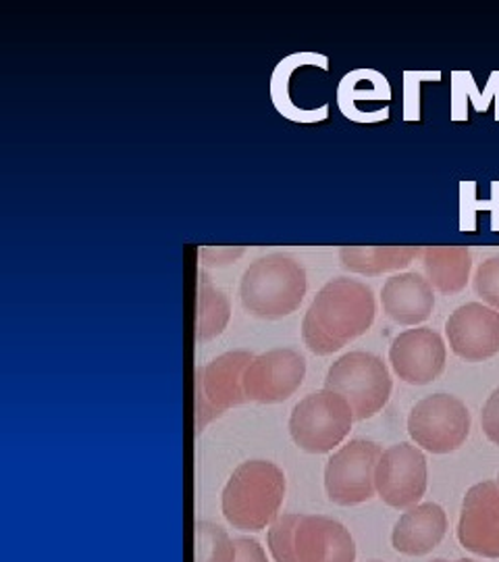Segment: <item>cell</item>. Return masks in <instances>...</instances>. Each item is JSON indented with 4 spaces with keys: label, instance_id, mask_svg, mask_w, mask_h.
Listing matches in <instances>:
<instances>
[{
    "label": "cell",
    "instance_id": "4fadbf2b",
    "mask_svg": "<svg viewBox=\"0 0 499 562\" xmlns=\"http://www.w3.org/2000/svg\"><path fill=\"white\" fill-rule=\"evenodd\" d=\"M458 540L466 550L485 559H499V485H473L462 503Z\"/></svg>",
    "mask_w": 499,
    "mask_h": 562
},
{
    "label": "cell",
    "instance_id": "52a82bcc",
    "mask_svg": "<svg viewBox=\"0 0 499 562\" xmlns=\"http://www.w3.org/2000/svg\"><path fill=\"white\" fill-rule=\"evenodd\" d=\"M254 355L248 350H231L196 369V431L234 406H240L246 398L243 373Z\"/></svg>",
    "mask_w": 499,
    "mask_h": 562
},
{
    "label": "cell",
    "instance_id": "ba28073f",
    "mask_svg": "<svg viewBox=\"0 0 499 562\" xmlns=\"http://www.w3.org/2000/svg\"><path fill=\"white\" fill-rule=\"evenodd\" d=\"M381 446L371 440H352L327 461L325 492L329 501L340 506L366 503L377 494L375 471L379 462Z\"/></svg>",
    "mask_w": 499,
    "mask_h": 562
},
{
    "label": "cell",
    "instance_id": "7402d4cb",
    "mask_svg": "<svg viewBox=\"0 0 499 562\" xmlns=\"http://www.w3.org/2000/svg\"><path fill=\"white\" fill-rule=\"evenodd\" d=\"M462 190V232H475L477 227V213L487 211L491 213V232H499V180L491 183V199L480 202L477 196V183L464 181Z\"/></svg>",
    "mask_w": 499,
    "mask_h": 562
},
{
    "label": "cell",
    "instance_id": "7a4b0ae2",
    "mask_svg": "<svg viewBox=\"0 0 499 562\" xmlns=\"http://www.w3.org/2000/svg\"><path fill=\"white\" fill-rule=\"evenodd\" d=\"M285 473L275 462L246 461L231 473L220 494L227 522L241 531H262L280 517Z\"/></svg>",
    "mask_w": 499,
    "mask_h": 562
},
{
    "label": "cell",
    "instance_id": "9a60e30c",
    "mask_svg": "<svg viewBox=\"0 0 499 562\" xmlns=\"http://www.w3.org/2000/svg\"><path fill=\"white\" fill-rule=\"evenodd\" d=\"M381 304L392 322L417 327L431 317L435 308V290L422 273L406 271L383 283Z\"/></svg>",
    "mask_w": 499,
    "mask_h": 562
},
{
    "label": "cell",
    "instance_id": "ac0fdd59",
    "mask_svg": "<svg viewBox=\"0 0 499 562\" xmlns=\"http://www.w3.org/2000/svg\"><path fill=\"white\" fill-rule=\"evenodd\" d=\"M420 261L424 278L441 294H458L468 285L473 255L466 246H427Z\"/></svg>",
    "mask_w": 499,
    "mask_h": 562
},
{
    "label": "cell",
    "instance_id": "44dd1931",
    "mask_svg": "<svg viewBox=\"0 0 499 562\" xmlns=\"http://www.w3.org/2000/svg\"><path fill=\"white\" fill-rule=\"evenodd\" d=\"M196 548L194 562H234L236 561V542L229 533L215 522L199 521L196 529Z\"/></svg>",
    "mask_w": 499,
    "mask_h": 562
},
{
    "label": "cell",
    "instance_id": "f546056e",
    "mask_svg": "<svg viewBox=\"0 0 499 562\" xmlns=\"http://www.w3.org/2000/svg\"><path fill=\"white\" fill-rule=\"evenodd\" d=\"M431 562H450V561H443V559H438V561H431Z\"/></svg>",
    "mask_w": 499,
    "mask_h": 562
},
{
    "label": "cell",
    "instance_id": "d4e9b609",
    "mask_svg": "<svg viewBox=\"0 0 499 562\" xmlns=\"http://www.w3.org/2000/svg\"><path fill=\"white\" fill-rule=\"evenodd\" d=\"M464 83H466V88L470 92V99L475 102V109L480 111V113H485L489 109L491 101L496 102V121H499V71H494L489 76V81H487L483 92H477L470 74H464Z\"/></svg>",
    "mask_w": 499,
    "mask_h": 562
},
{
    "label": "cell",
    "instance_id": "cb8c5ba5",
    "mask_svg": "<svg viewBox=\"0 0 499 562\" xmlns=\"http://www.w3.org/2000/svg\"><path fill=\"white\" fill-rule=\"evenodd\" d=\"M473 285L480 301L499 311V255L480 262Z\"/></svg>",
    "mask_w": 499,
    "mask_h": 562
},
{
    "label": "cell",
    "instance_id": "83f0119b",
    "mask_svg": "<svg viewBox=\"0 0 499 562\" xmlns=\"http://www.w3.org/2000/svg\"><path fill=\"white\" fill-rule=\"evenodd\" d=\"M243 255V248H206L202 250V259L204 265H211V267H225V265H231L236 259H240Z\"/></svg>",
    "mask_w": 499,
    "mask_h": 562
},
{
    "label": "cell",
    "instance_id": "1f68e13d",
    "mask_svg": "<svg viewBox=\"0 0 499 562\" xmlns=\"http://www.w3.org/2000/svg\"><path fill=\"white\" fill-rule=\"evenodd\" d=\"M373 562H379V561H373Z\"/></svg>",
    "mask_w": 499,
    "mask_h": 562
},
{
    "label": "cell",
    "instance_id": "6da1fadb",
    "mask_svg": "<svg viewBox=\"0 0 499 562\" xmlns=\"http://www.w3.org/2000/svg\"><path fill=\"white\" fill-rule=\"evenodd\" d=\"M375 315L377 301L366 283L350 278L327 281L304 315L302 340L319 357L333 355L364 336Z\"/></svg>",
    "mask_w": 499,
    "mask_h": 562
},
{
    "label": "cell",
    "instance_id": "277c9868",
    "mask_svg": "<svg viewBox=\"0 0 499 562\" xmlns=\"http://www.w3.org/2000/svg\"><path fill=\"white\" fill-rule=\"evenodd\" d=\"M392 375L377 355L354 350L333 362L325 378V390L340 394L350 404L354 419L366 422L385 408L392 396Z\"/></svg>",
    "mask_w": 499,
    "mask_h": 562
},
{
    "label": "cell",
    "instance_id": "603a6c76",
    "mask_svg": "<svg viewBox=\"0 0 499 562\" xmlns=\"http://www.w3.org/2000/svg\"><path fill=\"white\" fill-rule=\"evenodd\" d=\"M298 515H280L273 525L269 527V550L275 562L292 561V540H294V525Z\"/></svg>",
    "mask_w": 499,
    "mask_h": 562
},
{
    "label": "cell",
    "instance_id": "e0dca14e",
    "mask_svg": "<svg viewBox=\"0 0 499 562\" xmlns=\"http://www.w3.org/2000/svg\"><path fill=\"white\" fill-rule=\"evenodd\" d=\"M445 531L447 515L440 504H417L399 517L392 533V543L406 557H422L440 546Z\"/></svg>",
    "mask_w": 499,
    "mask_h": 562
},
{
    "label": "cell",
    "instance_id": "4dcf8cb0",
    "mask_svg": "<svg viewBox=\"0 0 499 562\" xmlns=\"http://www.w3.org/2000/svg\"><path fill=\"white\" fill-rule=\"evenodd\" d=\"M498 485H499V477H498Z\"/></svg>",
    "mask_w": 499,
    "mask_h": 562
},
{
    "label": "cell",
    "instance_id": "5b68a950",
    "mask_svg": "<svg viewBox=\"0 0 499 562\" xmlns=\"http://www.w3.org/2000/svg\"><path fill=\"white\" fill-rule=\"evenodd\" d=\"M354 413L340 394L319 390L294 406L290 415V436L308 454L333 452L350 434Z\"/></svg>",
    "mask_w": 499,
    "mask_h": 562
},
{
    "label": "cell",
    "instance_id": "ffe728a7",
    "mask_svg": "<svg viewBox=\"0 0 499 562\" xmlns=\"http://www.w3.org/2000/svg\"><path fill=\"white\" fill-rule=\"evenodd\" d=\"M231 317V304L215 288L206 276H202L199 288V304H196V340L208 341L220 336Z\"/></svg>",
    "mask_w": 499,
    "mask_h": 562
},
{
    "label": "cell",
    "instance_id": "8fae6325",
    "mask_svg": "<svg viewBox=\"0 0 499 562\" xmlns=\"http://www.w3.org/2000/svg\"><path fill=\"white\" fill-rule=\"evenodd\" d=\"M452 352L468 362L487 361L499 355V311L485 302H466L445 323Z\"/></svg>",
    "mask_w": 499,
    "mask_h": 562
},
{
    "label": "cell",
    "instance_id": "30bf717a",
    "mask_svg": "<svg viewBox=\"0 0 499 562\" xmlns=\"http://www.w3.org/2000/svg\"><path fill=\"white\" fill-rule=\"evenodd\" d=\"M306 375V359L292 348H275L254 357L243 373L246 398L277 404L294 396Z\"/></svg>",
    "mask_w": 499,
    "mask_h": 562
},
{
    "label": "cell",
    "instance_id": "4316f807",
    "mask_svg": "<svg viewBox=\"0 0 499 562\" xmlns=\"http://www.w3.org/2000/svg\"><path fill=\"white\" fill-rule=\"evenodd\" d=\"M234 542H236V561L234 562H269L264 548L257 540L238 538Z\"/></svg>",
    "mask_w": 499,
    "mask_h": 562
},
{
    "label": "cell",
    "instance_id": "484cf974",
    "mask_svg": "<svg viewBox=\"0 0 499 562\" xmlns=\"http://www.w3.org/2000/svg\"><path fill=\"white\" fill-rule=\"evenodd\" d=\"M480 427L489 442L499 446V387L487 398L480 413Z\"/></svg>",
    "mask_w": 499,
    "mask_h": 562
},
{
    "label": "cell",
    "instance_id": "5bb4252c",
    "mask_svg": "<svg viewBox=\"0 0 499 562\" xmlns=\"http://www.w3.org/2000/svg\"><path fill=\"white\" fill-rule=\"evenodd\" d=\"M294 562H354L356 543L340 521L322 515H298L292 540Z\"/></svg>",
    "mask_w": 499,
    "mask_h": 562
},
{
    "label": "cell",
    "instance_id": "3957f363",
    "mask_svg": "<svg viewBox=\"0 0 499 562\" xmlns=\"http://www.w3.org/2000/svg\"><path fill=\"white\" fill-rule=\"evenodd\" d=\"M306 271L294 257L273 252L260 257L243 271L241 306L259 319H281L296 313L306 296Z\"/></svg>",
    "mask_w": 499,
    "mask_h": 562
},
{
    "label": "cell",
    "instance_id": "7c38bea8",
    "mask_svg": "<svg viewBox=\"0 0 499 562\" xmlns=\"http://www.w3.org/2000/svg\"><path fill=\"white\" fill-rule=\"evenodd\" d=\"M447 348L440 334L431 327L401 331L389 348V362L401 382L427 385L435 382L445 369Z\"/></svg>",
    "mask_w": 499,
    "mask_h": 562
},
{
    "label": "cell",
    "instance_id": "f1b7e54d",
    "mask_svg": "<svg viewBox=\"0 0 499 562\" xmlns=\"http://www.w3.org/2000/svg\"><path fill=\"white\" fill-rule=\"evenodd\" d=\"M454 562H477V561H468V559H460V561H454Z\"/></svg>",
    "mask_w": 499,
    "mask_h": 562
},
{
    "label": "cell",
    "instance_id": "9c48e42d",
    "mask_svg": "<svg viewBox=\"0 0 499 562\" xmlns=\"http://www.w3.org/2000/svg\"><path fill=\"white\" fill-rule=\"evenodd\" d=\"M375 487L381 501L392 508H412L427 492V459L419 446L401 442L383 450Z\"/></svg>",
    "mask_w": 499,
    "mask_h": 562
},
{
    "label": "cell",
    "instance_id": "2e32d148",
    "mask_svg": "<svg viewBox=\"0 0 499 562\" xmlns=\"http://www.w3.org/2000/svg\"><path fill=\"white\" fill-rule=\"evenodd\" d=\"M392 86L373 69H359L345 76L340 86V106L345 117L360 123H375L389 117Z\"/></svg>",
    "mask_w": 499,
    "mask_h": 562
},
{
    "label": "cell",
    "instance_id": "8992f818",
    "mask_svg": "<svg viewBox=\"0 0 499 562\" xmlns=\"http://www.w3.org/2000/svg\"><path fill=\"white\" fill-rule=\"evenodd\" d=\"M408 434L420 450L431 454L456 452L470 436V413L452 394H431L408 415Z\"/></svg>",
    "mask_w": 499,
    "mask_h": 562
},
{
    "label": "cell",
    "instance_id": "d6986e66",
    "mask_svg": "<svg viewBox=\"0 0 499 562\" xmlns=\"http://www.w3.org/2000/svg\"><path fill=\"white\" fill-rule=\"evenodd\" d=\"M420 252L422 248L417 246H343L340 261L350 273L377 278L406 269L415 259H420Z\"/></svg>",
    "mask_w": 499,
    "mask_h": 562
}]
</instances>
